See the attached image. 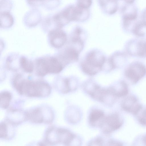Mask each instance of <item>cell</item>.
Masks as SVG:
<instances>
[{"instance_id": "obj_1", "label": "cell", "mask_w": 146, "mask_h": 146, "mask_svg": "<svg viewBox=\"0 0 146 146\" xmlns=\"http://www.w3.org/2000/svg\"><path fill=\"white\" fill-rule=\"evenodd\" d=\"M13 87L21 95L31 97H44L49 95V85L42 80H34L25 78L22 75H15L12 80Z\"/></svg>"}, {"instance_id": "obj_2", "label": "cell", "mask_w": 146, "mask_h": 146, "mask_svg": "<svg viewBox=\"0 0 146 146\" xmlns=\"http://www.w3.org/2000/svg\"><path fill=\"white\" fill-rule=\"evenodd\" d=\"M35 64L36 73L40 77L49 74H58L62 71L64 66L58 58L54 56L39 58L35 60Z\"/></svg>"}, {"instance_id": "obj_3", "label": "cell", "mask_w": 146, "mask_h": 146, "mask_svg": "<svg viewBox=\"0 0 146 146\" xmlns=\"http://www.w3.org/2000/svg\"><path fill=\"white\" fill-rule=\"evenodd\" d=\"M106 61L104 56L99 51L90 52L82 63L81 68L84 72L90 76L96 74L103 67Z\"/></svg>"}, {"instance_id": "obj_4", "label": "cell", "mask_w": 146, "mask_h": 146, "mask_svg": "<svg viewBox=\"0 0 146 146\" xmlns=\"http://www.w3.org/2000/svg\"><path fill=\"white\" fill-rule=\"evenodd\" d=\"M146 74V66L139 61L130 63L125 68L124 72L125 78L132 84H136Z\"/></svg>"}, {"instance_id": "obj_5", "label": "cell", "mask_w": 146, "mask_h": 146, "mask_svg": "<svg viewBox=\"0 0 146 146\" xmlns=\"http://www.w3.org/2000/svg\"><path fill=\"white\" fill-rule=\"evenodd\" d=\"M52 110L47 107H39L26 112L27 119L35 123H49L53 118Z\"/></svg>"}, {"instance_id": "obj_6", "label": "cell", "mask_w": 146, "mask_h": 146, "mask_svg": "<svg viewBox=\"0 0 146 146\" xmlns=\"http://www.w3.org/2000/svg\"><path fill=\"white\" fill-rule=\"evenodd\" d=\"M74 137L71 132L62 128L52 127L48 133L49 140L53 145L61 143L64 145H69Z\"/></svg>"}, {"instance_id": "obj_7", "label": "cell", "mask_w": 146, "mask_h": 146, "mask_svg": "<svg viewBox=\"0 0 146 146\" xmlns=\"http://www.w3.org/2000/svg\"><path fill=\"white\" fill-rule=\"evenodd\" d=\"M125 50L127 53L131 56L146 58V39H134L126 43Z\"/></svg>"}, {"instance_id": "obj_8", "label": "cell", "mask_w": 146, "mask_h": 146, "mask_svg": "<svg viewBox=\"0 0 146 146\" xmlns=\"http://www.w3.org/2000/svg\"><path fill=\"white\" fill-rule=\"evenodd\" d=\"M123 123V119L116 113L104 117L100 127L106 133H111L119 129Z\"/></svg>"}, {"instance_id": "obj_9", "label": "cell", "mask_w": 146, "mask_h": 146, "mask_svg": "<svg viewBox=\"0 0 146 146\" xmlns=\"http://www.w3.org/2000/svg\"><path fill=\"white\" fill-rule=\"evenodd\" d=\"M143 106L138 98L133 94L125 96L121 104V107L123 110L134 116L137 113Z\"/></svg>"}, {"instance_id": "obj_10", "label": "cell", "mask_w": 146, "mask_h": 146, "mask_svg": "<svg viewBox=\"0 0 146 146\" xmlns=\"http://www.w3.org/2000/svg\"><path fill=\"white\" fill-rule=\"evenodd\" d=\"M65 33L61 29H52L49 31L48 39L50 45L56 48H61L67 40Z\"/></svg>"}, {"instance_id": "obj_11", "label": "cell", "mask_w": 146, "mask_h": 146, "mask_svg": "<svg viewBox=\"0 0 146 146\" xmlns=\"http://www.w3.org/2000/svg\"><path fill=\"white\" fill-rule=\"evenodd\" d=\"M127 4L123 9V26L124 29L128 28L135 22L137 17L136 8L132 4Z\"/></svg>"}, {"instance_id": "obj_12", "label": "cell", "mask_w": 146, "mask_h": 146, "mask_svg": "<svg viewBox=\"0 0 146 146\" xmlns=\"http://www.w3.org/2000/svg\"><path fill=\"white\" fill-rule=\"evenodd\" d=\"M42 20V17L40 11L35 8L27 12L23 18L24 23L29 27H35L41 22Z\"/></svg>"}, {"instance_id": "obj_13", "label": "cell", "mask_w": 146, "mask_h": 146, "mask_svg": "<svg viewBox=\"0 0 146 146\" xmlns=\"http://www.w3.org/2000/svg\"><path fill=\"white\" fill-rule=\"evenodd\" d=\"M109 88L111 94L115 98L125 97L129 92L128 85L124 81H120Z\"/></svg>"}, {"instance_id": "obj_14", "label": "cell", "mask_w": 146, "mask_h": 146, "mask_svg": "<svg viewBox=\"0 0 146 146\" xmlns=\"http://www.w3.org/2000/svg\"><path fill=\"white\" fill-rule=\"evenodd\" d=\"M8 112L7 119L11 124H19L27 119L26 112L15 109H11Z\"/></svg>"}, {"instance_id": "obj_15", "label": "cell", "mask_w": 146, "mask_h": 146, "mask_svg": "<svg viewBox=\"0 0 146 146\" xmlns=\"http://www.w3.org/2000/svg\"><path fill=\"white\" fill-rule=\"evenodd\" d=\"M14 22L13 16L9 11L0 12L1 27L9 28L13 25Z\"/></svg>"}, {"instance_id": "obj_16", "label": "cell", "mask_w": 146, "mask_h": 146, "mask_svg": "<svg viewBox=\"0 0 146 146\" xmlns=\"http://www.w3.org/2000/svg\"><path fill=\"white\" fill-rule=\"evenodd\" d=\"M104 117V113L102 110L98 109L93 110L89 116L90 123L92 125H98L100 127Z\"/></svg>"}, {"instance_id": "obj_17", "label": "cell", "mask_w": 146, "mask_h": 146, "mask_svg": "<svg viewBox=\"0 0 146 146\" xmlns=\"http://www.w3.org/2000/svg\"><path fill=\"white\" fill-rule=\"evenodd\" d=\"M130 32L138 37L146 36V21L143 20L137 22L133 25Z\"/></svg>"}, {"instance_id": "obj_18", "label": "cell", "mask_w": 146, "mask_h": 146, "mask_svg": "<svg viewBox=\"0 0 146 146\" xmlns=\"http://www.w3.org/2000/svg\"><path fill=\"white\" fill-rule=\"evenodd\" d=\"M19 67L26 73H31L34 69L33 63L24 56H22L19 58Z\"/></svg>"}, {"instance_id": "obj_19", "label": "cell", "mask_w": 146, "mask_h": 146, "mask_svg": "<svg viewBox=\"0 0 146 146\" xmlns=\"http://www.w3.org/2000/svg\"><path fill=\"white\" fill-rule=\"evenodd\" d=\"M0 107L3 109L7 108L11 100V94L8 91H3L0 93Z\"/></svg>"}, {"instance_id": "obj_20", "label": "cell", "mask_w": 146, "mask_h": 146, "mask_svg": "<svg viewBox=\"0 0 146 146\" xmlns=\"http://www.w3.org/2000/svg\"><path fill=\"white\" fill-rule=\"evenodd\" d=\"M135 116L141 125L146 127V106L145 107L143 106Z\"/></svg>"}, {"instance_id": "obj_21", "label": "cell", "mask_w": 146, "mask_h": 146, "mask_svg": "<svg viewBox=\"0 0 146 146\" xmlns=\"http://www.w3.org/2000/svg\"><path fill=\"white\" fill-rule=\"evenodd\" d=\"M60 0H45L42 6L48 10H52L58 6Z\"/></svg>"}, {"instance_id": "obj_22", "label": "cell", "mask_w": 146, "mask_h": 146, "mask_svg": "<svg viewBox=\"0 0 146 146\" xmlns=\"http://www.w3.org/2000/svg\"><path fill=\"white\" fill-rule=\"evenodd\" d=\"M13 5L11 0H0V12L10 11L13 7Z\"/></svg>"}, {"instance_id": "obj_23", "label": "cell", "mask_w": 146, "mask_h": 146, "mask_svg": "<svg viewBox=\"0 0 146 146\" xmlns=\"http://www.w3.org/2000/svg\"><path fill=\"white\" fill-rule=\"evenodd\" d=\"M0 125V138H7L8 137V129L6 123L4 122H2L1 123Z\"/></svg>"}, {"instance_id": "obj_24", "label": "cell", "mask_w": 146, "mask_h": 146, "mask_svg": "<svg viewBox=\"0 0 146 146\" xmlns=\"http://www.w3.org/2000/svg\"><path fill=\"white\" fill-rule=\"evenodd\" d=\"M92 3V0H77V6L83 9H88Z\"/></svg>"}, {"instance_id": "obj_25", "label": "cell", "mask_w": 146, "mask_h": 146, "mask_svg": "<svg viewBox=\"0 0 146 146\" xmlns=\"http://www.w3.org/2000/svg\"><path fill=\"white\" fill-rule=\"evenodd\" d=\"M45 0H26L28 5L32 7L35 8L39 5H42Z\"/></svg>"}, {"instance_id": "obj_26", "label": "cell", "mask_w": 146, "mask_h": 146, "mask_svg": "<svg viewBox=\"0 0 146 146\" xmlns=\"http://www.w3.org/2000/svg\"><path fill=\"white\" fill-rule=\"evenodd\" d=\"M103 143V139L100 137H98L94 140L91 141L90 144H92L91 145H102Z\"/></svg>"}, {"instance_id": "obj_27", "label": "cell", "mask_w": 146, "mask_h": 146, "mask_svg": "<svg viewBox=\"0 0 146 146\" xmlns=\"http://www.w3.org/2000/svg\"><path fill=\"white\" fill-rule=\"evenodd\" d=\"M139 139L137 138V139H139V144H142L144 145H146V133L142 135L141 136H140L139 137Z\"/></svg>"}, {"instance_id": "obj_28", "label": "cell", "mask_w": 146, "mask_h": 146, "mask_svg": "<svg viewBox=\"0 0 146 146\" xmlns=\"http://www.w3.org/2000/svg\"><path fill=\"white\" fill-rule=\"evenodd\" d=\"M127 4H132L134 2L135 0H123Z\"/></svg>"}, {"instance_id": "obj_29", "label": "cell", "mask_w": 146, "mask_h": 146, "mask_svg": "<svg viewBox=\"0 0 146 146\" xmlns=\"http://www.w3.org/2000/svg\"><path fill=\"white\" fill-rule=\"evenodd\" d=\"M143 20L146 21V10L145 11L143 14Z\"/></svg>"}]
</instances>
